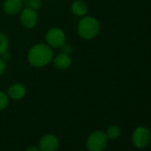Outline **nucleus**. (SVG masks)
<instances>
[{"mask_svg": "<svg viewBox=\"0 0 151 151\" xmlns=\"http://www.w3.org/2000/svg\"><path fill=\"white\" fill-rule=\"evenodd\" d=\"M22 0H4L3 10L8 15H15L22 10Z\"/></svg>", "mask_w": 151, "mask_h": 151, "instance_id": "1a4fd4ad", "label": "nucleus"}, {"mask_svg": "<svg viewBox=\"0 0 151 151\" xmlns=\"http://www.w3.org/2000/svg\"><path fill=\"white\" fill-rule=\"evenodd\" d=\"M22 2H28L29 0H22Z\"/></svg>", "mask_w": 151, "mask_h": 151, "instance_id": "a211bd4d", "label": "nucleus"}, {"mask_svg": "<svg viewBox=\"0 0 151 151\" xmlns=\"http://www.w3.org/2000/svg\"><path fill=\"white\" fill-rule=\"evenodd\" d=\"M27 93L26 86L22 83L12 84L7 91V95L10 99L14 101H20L25 97Z\"/></svg>", "mask_w": 151, "mask_h": 151, "instance_id": "6e6552de", "label": "nucleus"}, {"mask_svg": "<svg viewBox=\"0 0 151 151\" xmlns=\"http://www.w3.org/2000/svg\"><path fill=\"white\" fill-rule=\"evenodd\" d=\"M25 151H40L39 147H36V146H31V147H29L28 148H26Z\"/></svg>", "mask_w": 151, "mask_h": 151, "instance_id": "f3484780", "label": "nucleus"}, {"mask_svg": "<svg viewBox=\"0 0 151 151\" xmlns=\"http://www.w3.org/2000/svg\"><path fill=\"white\" fill-rule=\"evenodd\" d=\"M59 146V140L52 134H46L41 138L39 142L40 151H56Z\"/></svg>", "mask_w": 151, "mask_h": 151, "instance_id": "0eeeda50", "label": "nucleus"}, {"mask_svg": "<svg viewBox=\"0 0 151 151\" xmlns=\"http://www.w3.org/2000/svg\"><path fill=\"white\" fill-rule=\"evenodd\" d=\"M52 61L53 62L54 67L60 70L68 69L71 66V63H72L70 56L64 52H61V53L56 55L55 57H53Z\"/></svg>", "mask_w": 151, "mask_h": 151, "instance_id": "9d476101", "label": "nucleus"}, {"mask_svg": "<svg viewBox=\"0 0 151 151\" xmlns=\"http://www.w3.org/2000/svg\"><path fill=\"white\" fill-rule=\"evenodd\" d=\"M9 48V39L6 34L0 32V56L8 51Z\"/></svg>", "mask_w": 151, "mask_h": 151, "instance_id": "ddd939ff", "label": "nucleus"}, {"mask_svg": "<svg viewBox=\"0 0 151 151\" xmlns=\"http://www.w3.org/2000/svg\"><path fill=\"white\" fill-rule=\"evenodd\" d=\"M38 22V15L37 11L26 7L21 11L20 22L26 29H33Z\"/></svg>", "mask_w": 151, "mask_h": 151, "instance_id": "423d86ee", "label": "nucleus"}, {"mask_svg": "<svg viewBox=\"0 0 151 151\" xmlns=\"http://www.w3.org/2000/svg\"><path fill=\"white\" fill-rule=\"evenodd\" d=\"M100 28V22L95 17L86 15L78 22V34L85 40H91L98 36Z\"/></svg>", "mask_w": 151, "mask_h": 151, "instance_id": "f03ea898", "label": "nucleus"}, {"mask_svg": "<svg viewBox=\"0 0 151 151\" xmlns=\"http://www.w3.org/2000/svg\"><path fill=\"white\" fill-rule=\"evenodd\" d=\"M46 44L52 48H61L66 44V35L62 29L52 27L45 34Z\"/></svg>", "mask_w": 151, "mask_h": 151, "instance_id": "20e7f679", "label": "nucleus"}, {"mask_svg": "<svg viewBox=\"0 0 151 151\" xmlns=\"http://www.w3.org/2000/svg\"><path fill=\"white\" fill-rule=\"evenodd\" d=\"M151 140V133L149 130L143 126L137 127L132 135V144L137 148H145L147 147Z\"/></svg>", "mask_w": 151, "mask_h": 151, "instance_id": "39448f33", "label": "nucleus"}, {"mask_svg": "<svg viewBox=\"0 0 151 151\" xmlns=\"http://www.w3.org/2000/svg\"><path fill=\"white\" fill-rule=\"evenodd\" d=\"M105 134L108 139L114 140V139H116L121 135V129L119 126L113 124V125H110L109 127H108Z\"/></svg>", "mask_w": 151, "mask_h": 151, "instance_id": "f8f14e48", "label": "nucleus"}, {"mask_svg": "<svg viewBox=\"0 0 151 151\" xmlns=\"http://www.w3.org/2000/svg\"><path fill=\"white\" fill-rule=\"evenodd\" d=\"M108 138L104 132L94 131L86 139V147L89 151H103L107 146Z\"/></svg>", "mask_w": 151, "mask_h": 151, "instance_id": "7ed1b4c3", "label": "nucleus"}, {"mask_svg": "<svg viewBox=\"0 0 151 151\" xmlns=\"http://www.w3.org/2000/svg\"><path fill=\"white\" fill-rule=\"evenodd\" d=\"M28 61L34 68H44L53 59V51L47 44L38 43L34 45L28 52Z\"/></svg>", "mask_w": 151, "mask_h": 151, "instance_id": "f257e3e1", "label": "nucleus"}, {"mask_svg": "<svg viewBox=\"0 0 151 151\" xmlns=\"http://www.w3.org/2000/svg\"><path fill=\"white\" fill-rule=\"evenodd\" d=\"M9 105V97L7 93L0 91V111L6 109Z\"/></svg>", "mask_w": 151, "mask_h": 151, "instance_id": "4468645a", "label": "nucleus"}, {"mask_svg": "<svg viewBox=\"0 0 151 151\" xmlns=\"http://www.w3.org/2000/svg\"><path fill=\"white\" fill-rule=\"evenodd\" d=\"M27 4H28V7H29L35 11L39 10L43 6L42 0H29V1L27 2Z\"/></svg>", "mask_w": 151, "mask_h": 151, "instance_id": "2eb2a0df", "label": "nucleus"}, {"mask_svg": "<svg viewBox=\"0 0 151 151\" xmlns=\"http://www.w3.org/2000/svg\"><path fill=\"white\" fill-rule=\"evenodd\" d=\"M6 69V64L3 58L0 57V76H2Z\"/></svg>", "mask_w": 151, "mask_h": 151, "instance_id": "dca6fc26", "label": "nucleus"}, {"mask_svg": "<svg viewBox=\"0 0 151 151\" xmlns=\"http://www.w3.org/2000/svg\"><path fill=\"white\" fill-rule=\"evenodd\" d=\"M88 5L85 0H75L71 5V12L78 17H84L88 13Z\"/></svg>", "mask_w": 151, "mask_h": 151, "instance_id": "9b49d317", "label": "nucleus"}]
</instances>
